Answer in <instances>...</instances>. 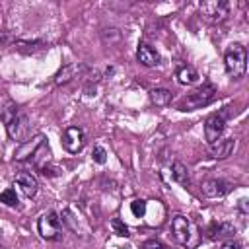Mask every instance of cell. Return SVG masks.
Wrapping results in <instances>:
<instances>
[{"label":"cell","mask_w":249,"mask_h":249,"mask_svg":"<svg viewBox=\"0 0 249 249\" xmlns=\"http://www.w3.org/2000/svg\"><path fill=\"white\" fill-rule=\"evenodd\" d=\"M146 210H148V202H146V200H142V198H134V200L130 202V212H132L134 218H142V216H146Z\"/></svg>","instance_id":"603a6c76"},{"label":"cell","mask_w":249,"mask_h":249,"mask_svg":"<svg viewBox=\"0 0 249 249\" xmlns=\"http://www.w3.org/2000/svg\"><path fill=\"white\" fill-rule=\"evenodd\" d=\"M235 233V228L233 224L230 222H212L206 230V237L212 239V241H218V239H226V237H233Z\"/></svg>","instance_id":"4fadbf2b"},{"label":"cell","mask_w":249,"mask_h":249,"mask_svg":"<svg viewBox=\"0 0 249 249\" xmlns=\"http://www.w3.org/2000/svg\"><path fill=\"white\" fill-rule=\"evenodd\" d=\"M6 130L10 134V138L14 140H19V142H25L27 140V134H29V117L19 111L8 124H6Z\"/></svg>","instance_id":"52a82bcc"},{"label":"cell","mask_w":249,"mask_h":249,"mask_svg":"<svg viewBox=\"0 0 249 249\" xmlns=\"http://www.w3.org/2000/svg\"><path fill=\"white\" fill-rule=\"evenodd\" d=\"M200 191H202V195L208 196V198H220V196H224V195H228V193L231 191V185H230L228 181H224V179L212 177V179H204V181H202Z\"/></svg>","instance_id":"30bf717a"},{"label":"cell","mask_w":249,"mask_h":249,"mask_svg":"<svg viewBox=\"0 0 249 249\" xmlns=\"http://www.w3.org/2000/svg\"><path fill=\"white\" fill-rule=\"evenodd\" d=\"M60 220H62L76 235H88V231H89V226H88V224H82V222L78 220V214H76L72 208H66V210L60 214Z\"/></svg>","instance_id":"5bb4252c"},{"label":"cell","mask_w":249,"mask_h":249,"mask_svg":"<svg viewBox=\"0 0 249 249\" xmlns=\"http://www.w3.org/2000/svg\"><path fill=\"white\" fill-rule=\"evenodd\" d=\"M91 156H93V161L95 163H105L107 161V152H105L103 146H95L93 152H91Z\"/></svg>","instance_id":"484cf974"},{"label":"cell","mask_w":249,"mask_h":249,"mask_svg":"<svg viewBox=\"0 0 249 249\" xmlns=\"http://www.w3.org/2000/svg\"><path fill=\"white\" fill-rule=\"evenodd\" d=\"M171 177H173V181H177V183L183 185V187H189V183H191L189 169H187V165L181 163V161H173V165H171Z\"/></svg>","instance_id":"e0dca14e"},{"label":"cell","mask_w":249,"mask_h":249,"mask_svg":"<svg viewBox=\"0 0 249 249\" xmlns=\"http://www.w3.org/2000/svg\"><path fill=\"white\" fill-rule=\"evenodd\" d=\"M224 66H226V72L230 74V78H233V80L241 78L247 70V51H245V47L239 45V43H231L224 53Z\"/></svg>","instance_id":"6da1fadb"},{"label":"cell","mask_w":249,"mask_h":249,"mask_svg":"<svg viewBox=\"0 0 249 249\" xmlns=\"http://www.w3.org/2000/svg\"><path fill=\"white\" fill-rule=\"evenodd\" d=\"M14 47H16L19 53L35 54V53H39V51L45 49V43H43V41H16Z\"/></svg>","instance_id":"ffe728a7"},{"label":"cell","mask_w":249,"mask_h":249,"mask_svg":"<svg viewBox=\"0 0 249 249\" xmlns=\"http://www.w3.org/2000/svg\"><path fill=\"white\" fill-rule=\"evenodd\" d=\"M136 58H138V62H140L142 66H146V68H152V66H158V64H160V54H158V51H156L152 45H148V43H140V45H138V49H136Z\"/></svg>","instance_id":"7c38bea8"},{"label":"cell","mask_w":249,"mask_h":249,"mask_svg":"<svg viewBox=\"0 0 249 249\" xmlns=\"http://www.w3.org/2000/svg\"><path fill=\"white\" fill-rule=\"evenodd\" d=\"M14 185H18L19 191H21L27 198H33V196L37 195V191H39V181H37V177H35L33 173H29V171H19V173L16 175V179H14Z\"/></svg>","instance_id":"8fae6325"},{"label":"cell","mask_w":249,"mask_h":249,"mask_svg":"<svg viewBox=\"0 0 249 249\" xmlns=\"http://www.w3.org/2000/svg\"><path fill=\"white\" fill-rule=\"evenodd\" d=\"M222 249H239V243L233 241V239H230V241H226V243L222 245Z\"/></svg>","instance_id":"f1b7e54d"},{"label":"cell","mask_w":249,"mask_h":249,"mask_svg":"<svg viewBox=\"0 0 249 249\" xmlns=\"http://www.w3.org/2000/svg\"><path fill=\"white\" fill-rule=\"evenodd\" d=\"M216 97V86L214 84H202L200 88H196L193 93H189L187 97H183L179 101V111H193V109H200L204 105H208L210 101H214Z\"/></svg>","instance_id":"7a4b0ae2"},{"label":"cell","mask_w":249,"mask_h":249,"mask_svg":"<svg viewBox=\"0 0 249 249\" xmlns=\"http://www.w3.org/2000/svg\"><path fill=\"white\" fill-rule=\"evenodd\" d=\"M111 230H113V233H117V235H121V237H128V235H130L128 226H126L121 218H113V220H111Z\"/></svg>","instance_id":"cb8c5ba5"},{"label":"cell","mask_w":249,"mask_h":249,"mask_svg":"<svg viewBox=\"0 0 249 249\" xmlns=\"http://www.w3.org/2000/svg\"><path fill=\"white\" fill-rule=\"evenodd\" d=\"M86 144V134L80 126H68L64 132H62V148L70 154H76L84 148Z\"/></svg>","instance_id":"ba28073f"},{"label":"cell","mask_w":249,"mask_h":249,"mask_svg":"<svg viewBox=\"0 0 249 249\" xmlns=\"http://www.w3.org/2000/svg\"><path fill=\"white\" fill-rule=\"evenodd\" d=\"M82 70H84V66H82V64H78V62L66 64V66H62V68L58 70V74L54 76V84H56V86L68 84V82H72L74 78H78V74H80Z\"/></svg>","instance_id":"2e32d148"},{"label":"cell","mask_w":249,"mask_h":249,"mask_svg":"<svg viewBox=\"0 0 249 249\" xmlns=\"http://www.w3.org/2000/svg\"><path fill=\"white\" fill-rule=\"evenodd\" d=\"M233 148H235V138H220L218 142L210 144V158L224 160L233 152Z\"/></svg>","instance_id":"9a60e30c"},{"label":"cell","mask_w":249,"mask_h":249,"mask_svg":"<svg viewBox=\"0 0 249 249\" xmlns=\"http://www.w3.org/2000/svg\"><path fill=\"white\" fill-rule=\"evenodd\" d=\"M171 233L173 239L181 245H193L195 243V224L191 222V218L177 214L171 218Z\"/></svg>","instance_id":"5b68a950"},{"label":"cell","mask_w":249,"mask_h":249,"mask_svg":"<svg viewBox=\"0 0 249 249\" xmlns=\"http://www.w3.org/2000/svg\"><path fill=\"white\" fill-rule=\"evenodd\" d=\"M226 130V111L224 113H216V115H210L204 123V136H206V142L208 144H214L222 138Z\"/></svg>","instance_id":"8992f818"},{"label":"cell","mask_w":249,"mask_h":249,"mask_svg":"<svg viewBox=\"0 0 249 249\" xmlns=\"http://www.w3.org/2000/svg\"><path fill=\"white\" fill-rule=\"evenodd\" d=\"M43 144H45V136H43V134H37V136H33V138H27V140L21 142V146L16 150L14 160H16V161H29V160L35 156V152H37Z\"/></svg>","instance_id":"9c48e42d"},{"label":"cell","mask_w":249,"mask_h":249,"mask_svg":"<svg viewBox=\"0 0 249 249\" xmlns=\"http://www.w3.org/2000/svg\"><path fill=\"white\" fill-rule=\"evenodd\" d=\"M144 249H169L165 243H161L160 239H148L144 243Z\"/></svg>","instance_id":"83f0119b"},{"label":"cell","mask_w":249,"mask_h":249,"mask_svg":"<svg viewBox=\"0 0 249 249\" xmlns=\"http://www.w3.org/2000/svg\"><path fill=\"white\" fill-rule=\"evenodd\" d=\"M198 72L193 68V66H179L177 68V82L183 84V86H191V84H196L198 82Z\"/></svg>","instance_id":"ac0fdd59"},{"label":"cell","mask_w":249,"mask_h":249,"mask_svg":"<svg viewBox=\"0 0 249 249\" xmlns=\"http://www.w3.org/2000/svg\"><path fill=\"white\" fill-rule=\"evenodd\" d=\"M6 43H8V37H6V35H4V31H2V33H0V47H2V45H6Z\"/></svg>","instance_id":"f546056e"},{"label":"cell","mask_w":249,"mask_h":249,"mask_svg":"<svg viewBox=\"0 0 249 249\" xmlns=\"http://www.w3.org/2000/svg\"><path fill=\"white\" fill-rule=\"evenodd\" d=\"M41 171H43V175H47V177H56V175H60V167H56V165H45V167H41Z\"/></svg>","instance_id":"4316f807"},{"label":"cell","mask_w":249,"mask_h":249,"mask_svg":"<svg viewBox=\"0 0 249 249\" xmlns=\"http://www.w3.org/2000/svg\"><path fill=\"white\" fill-rule=\"evenodd\" d=\"M200 16L208 23H222L230 16V2L226 0H206L198 4Z\"/></svg>","instance_id":"277c9868"},{"label":"cell","mask_w":249,"mask_h":249,"mask_svg":"<svg viewBox=\"0 0 249 249\" xmlns=\"http://www.w3.org/2000/svg\"><path fill=\"white\" fill-rule=\"evenodd\" d=\"M101 39H103V43H107V45H115V43L121 41V33H119V29H115V27L103 29V31H101Z\"/></svg>","instance_id":"d4e9b609"},{"label":"cell","mask_w":249,"mask_h":249,"mask_svg":"<svg viewBox=\"0 0 249 249\" xmlns=\"http://www.w3.org/2000/svg\"><path fill=\"white\" fill-rule=\"evenodd\" d=\"M150 101L156 105V107H165L171 103V91L165 89V88H156L150 91Z\"/></svg>","instance_id":"d6986e66"},{"label":"cell","mask_w":249,"mask_h":249,"mask_svg":"<svg viewBox=\"0 0 249 249\" xmlns=\"http://www.w3.org/2000/svg\"><path fill=\"white\" fill-rule=\"evenodd\" d=\"M37 231L47 241H58L62 237V220L56 212H45L37 220Z\"/></svg>","instance_id":"3957f363"},{"label":"cell","mask_w":249,"mask_h":249,"mask_svg":"<svg viewBox=\"0 0 249 249\" xmlns=\"http://www.w3.org/2000/svg\"><path fill=\"white\" fill-rule=\"evenodd\" d=\"M0 202L6 204V206H18L19 204V198L16 195V189H4L0 193Z\"/></svg>","instance_id":"7402d4cb"},{"label":"cell","mask_w":249,"mask_h":249,"mask_svg":"<svg viewBox=\"0 0 249 249\" xmlns=\"http://www.w3.org/2000/svg\"><path fill=\"white\" fill-rule=\"evenodd\" d=\"M18 113H19V107H18L16 103H12V101H10V103H6V105L0 109V119H2V123H4V124H8V123L18 115Z\"/></svg>","instance_id":"44dd1931"}]
</instances>
